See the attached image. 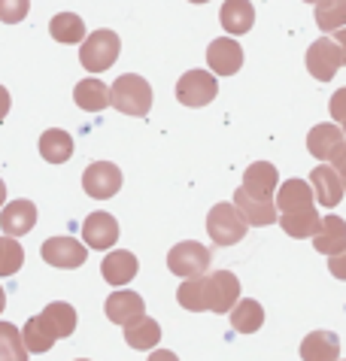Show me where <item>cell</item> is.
Masks as SVG:
<instances>
[{"mask_svg": "<svg viewBox=\"0 0 346 361\" xmlns=\"http://www.w3.org/2000/svg\"><path fill=\"white\" fill-rule=\"evenodd\" d=\"M109 106L125 116H146L152 109V85L137 73L119 76L109 88Z\"/></svg>", "mask_w": 346, "mask_h": 361, "instance_id": "cell-1", "label": "cell"}, {"mask_svg": "<svg viewBox=\"0 0 346 361\" xmlns=\"http://www.w3.org/2000/svg\"><path fill=\"white\" fill-rule=\"evenodd\" d=\"M121 52V43H119V34L116 31H95L85 37L83 49H79V61L88 73H104L116 64V58Z\"/></svg>", "mask_w": 346, "mask_h": 361, "instance_id": "cell-2", "label": "cell"}, {"mask_svg": "<svg viewBox=\"0 0 346 361\" xmlns=\"http://www.w3.org/2000/svg\"><path fill=\"white\" fill-rule=\"evenodd\" d=\"M246 222L243 216L234 209V204H216L207 216V234L216 246H234L246 237Z\"/></svg>", "mask_w": 346, "mask_h": 361, "instance_id": "cell-3", "label": "cell"}, {"mask_svg": "<svg viewBox=\"0 0 346 361\" xmlns=\"http://www.w3.org/2000/svg\"><path fill=\"white\" fill-rule=\"evenodd\" d=\"M213 262L210 249L203 243H195V240H182L167 252V267L170 274H177L182 279H195V276H203L207 267Z\"/></svg>", "mask_w": 346, "mask_h": 361, "instance_id": "cell-4", "label": "cell"}, {"mask_svg": "<svg viewBox=\"0 0 346 361\" xmlns=\"http://www.w3.org/2000/svg\"><path fill=\"white\" fill-rule=\"evenodd\" d=\"M216 94H219V82H216V76H213V73H207V70H189V73L177 82L179 104L191 106V109L213 104Z\"/></svg>", "mask_w": 346, "mask_h": 361, "instance_id": "cell-5", "label": "cell"}, {"mask_svg": "<svg viewBox=\"0 0 346 361\" xmlns=\"http://www.w3.org/2000/svg\"><path fill=\"white\" fill-rule=\"evenodd\" d=\"M83 188L88 197L95 200H109L119 195L121 188V170L113 161H95L85 167L83 173Z\"/></svg>", "mask_w": 346, "mask_h": 361, "instance_id": "cell-6", "label": "cell"}, {"mask_svg": "<svg viewBox=\"0 0 346 361\" xmlns=\"http://www.w3.org/2000/svg\"><path fill=\"white\" fill-rule=\"evenodd\" d=\"M210 298V313H231L240 300V279L231 270H216V274L203 276Z\"/></svg>", "mask_w": 346, "mask_h": 361, "instance_id": "cell-7", "label": "cell"}, {"mask_svg": "<svg viewBox=\"0 0 346 361\" xmlns=\"http://www.w3.org/2000/svg\"><path fill=\"white\" fill-rule=\"evenodd\" d=\"M40 255H43L46 264L70 270V267H83L85 264L88 249L73 237H49V240H43V246H40Z\"/></svg>", "mask_w": 346, "mask_h": 361, "instance_id": "cell-8", "label": "cell"}, {"mask_svg": "<svg viewBox=\"0 0 346 361\" xmlns=\"http://www.w3.org/2000/svg\"><path fill=\"white\" fill-rule=\"evenodd\" d=\"M340 67H343V58H340V49L331 37H319L316 43L307 49V70H310L313 79H319V82L334 79V73H338Z\"/></svg>", "mask_w": 346, "mask_h": 361, "instance_id": "cell-9", "label": "cell"}, {"mask_svg": "<svg viewBox=\"0 0 346 361\" xmlns=\"http://www.w3.org/2000/svg\"><path fill=\"white\" fill-rule=\"evenodd\" d=\"M234 209H237L243 216V222L252 225V228H264V225L277 222V204L249 195L246 188H237V192H234Z\"/></svg>", "mask_w": 346, "mask_h": 361, "instance_id": "cell-10", "label": "cell"}, {"mask_svg": "<svg viewBox=\"0 0 346 361\" xmlns=\"http://www.w3.org/2000/svg\"><path fill=\"white\" fill-rule=\"evenodd\" d=\"M207 64L216 76H234L237 70L243 67V49L237 39L231 37H219L213 39L210 49H207Z\"/></svg>", "mask_w": 346, "mask_h": 361, "instance_id": "cell-11", "label": "cell"}, {"mask_svg": "<svg viewBox=\"0 0 346 361\" xmlns=\"http://www.w3.org/2000/svg\"><path fill=\"white\" fill-rule=\"evenodd\" d=\"M37 225V207H34V200H25V197H18V200H9V204L0 209V228H4V234L6 237H25L30 228Z\"/></svg>", "mask_w": 346, "mask_h": 361, "instance_id": "cell-12", "label": "cell"}, {"mask_svg": "<svg viewBox=\"0 0 346 361\" xmlns=\"http://www.w3.org/2000/svg\"><path fill=\"white\" fill-rule=\"evenodd\" d=\"M104 310H107L109 322H116V325L125 328L128 322H134V319L146 316V300L140 298L137 292H125V288H119V292H113V295L107 298Z\"/></svg>", "mask_w": 346, "mask_h": 361, "instance_id": "cell-13", "label": "cell"}, {"mask_svg": "<svg viewBox=\"0 0 346 361\" xmlns=\"http://www.w3.org/2000/svg\"><path fill=\"white\" fill-rule=\"evenodd\" d=\"M83 240L91 249H113L119 240V222L109 213H91L83 222Z\"/></svg>", "mask_w": 346, "mask_h": 361, "instance_id": "cell-14", "label": "cell"}, {"mask_svg": "<svg viewBox=\"0 0 346 361\" xmlns=\"http://www.w3.org/2000/svg\"><path fill=\"white\" fill-rule=\"evenodd\" d=\"M310 188H313V197H316L319 207H338L343 200V183L340 176L334 173L331 164H319L316 170L310 173Z\"/></svg>", "mask_w": 346, "mask_h": 361, "instance_id": "cell-15", "label": "cell"}, {"mask_svg": "<svg viewBox=\"0 0 346 361\" xmlns=\"http://www.w3.org/2000/svg\"><path fill=\"white\" fill-rule=\"evenodd\" d=\"M346 143V137H343V131L338 125H331V122H322V125H316L310 131V137H307V149H310V155L313 158H319L322 164H328L334 155H338V149Z\"/></svg>", "mask_w": 346, "mask_h": 361, "instance_id": "cell-16", "label": "cell"}, {"mask_svg": "<svg viewBox=\"0 0 346 361\" xmlns=\"http://www.w3.org/2000/svg\"><path fill=\"white\" fill-rule=\"evenodd\" d=\"M277 183H280V173L277 167L270 161H256L246 167V173H243V185L249 195L256 197H264V200H273V192H277Z\"/></svg>", "mask_w": 346, "mask_h": 361, "instance_id": "cell-17", "label": "cell"}, {"mask_svg": "<svg viewBox=\"0 0 346 361\" xmlns=\"http://www.w3.org/2000/svg\"><path fill=\"white\" fill-rule=\"evenodd\" d=\"M313 204H316V197H313L310 183H304V179H286V183L280 185V192H277V209H280V216L301 213V209H310Z\"/></svg>", "mask_w": 346, "mask_h": 361, "instance_id": "cell-18", "label": "cell"}, {"mask_svg": "<svg viewBox=\"0 0 346 361\" xmlns=\"http://www.w3.org/2000/svg\"><path fill=\"white\" fill-rule=\"evenodd\" d=\"M313 249L322 255H338L346 249V222L340 216H325L319 222V231L313 237Z\"/></svg>", "mask_w": 346, "mask_h": 361, "instance_id": "cell-19", "label": "cell"}, {"mask_svg": "<svg viewBox=\"0 0 346 361\" xmlns=\"http://www.w3.org/2000/svg\"><path fill=\"white\" fill-rule=\"evenodd\" d=\"M338 355H340V340L334 331H313L301 343L304 361H338Z\"/></svg>", "mask_w": 346, "mask_h": 361, "instance_id": "cell-20", "label": "cell"}, {"mask_svg": "<svg viewBox=\"0 0 346 361\" xmlns=\"http://www.w3.org/2000/svg\"><path fill=\"white\" fill-rule=\"evenodd\" d=\"M137 270H140V264H137V258L131 255V252H125V249H116V252H109L107 258H104V264H100V274H104V279L109 286H128L131 279L137 276Z\"/></svg>", "mask_w": 346, "mask_h": 361, "instance_id": "cell-21", "label": "cell"}, {"mask_svg": "<svg viewBox=\"0 0 346 361\" xmlns=\"http://www.w3.org/2000/svg\"><path fill=\"white\" fill-rule=\"evenodd\" d=\"M40 322L46 325V331L55 340H64L76 331V310L64 304V300H55V304H49L43 313H40Z\"/></svg>", "mask_w": 346, "mask_h": 361, "instance_id": "cell-22", "label": "cell"}, {"mask_svg": "<svg viewBox=\"0 0 346 361\" xmlns=\"http://www.w3.org/2000/svg\"><path fill=\"white\" fill-rule=\"evenodd\" d=\"M219 22L228 34H246L252 31V22H256V9H252L249 0H225L219 9Z\"/></svg>", "mask_w": 346, "mask_h": 361, "instance_id": "cell-23", "label": "cell"}, {"mask_svg": "<svg viewBox=\"0 0 346 361\" xmlns=\"http://www.w3.org/2000/svg\"><path fill=\"white\" fill-rule=\"evenodd\" d=\"M125 343L131 349H140V353L155 349L161 343V325L155 322V319H149V316L134 319V322L125 325Z\"/></svg>", "mask_w": 346, "mask_h": 361, "instance_id": "cell-24", "label": "cell"}, {"mask_svg": "<svg viewBox=\"0 0 346 361\" xmlns=\"http://www.w3.org/2000/svg\"><path fill=\"white\" fill-rule=\"evenodd\" d=\"M264 325V307L252 298L237 300V307L231 310V328L237 334H256V331Z\"/></svg>", "mask_w": 346, "mask_h": 361, "instance_id": "cell-25", "label": "cell"}, {"mask_svg": "<svg viewBox=\"0 0 346 361\" xmlns=\"http://www.w3.org/2000/svg\"><path fill=\"white\" fill-rule=\"evenodd\" d=\"M319 222H322V216H319V209H316V207L301 209V213H286V216H280V228L286 231L289 237H294V240L316 237Z\"/></svg>", "mask_w": 346, "mask_h": 361, "instance_id": "cell-26", "label": "cell"}, {"mask_svg": "<svg viewBox=\"0 0 346 361\" xmlns=\"http://www.w3.org/2000/svg\"><path fill=\"white\" fill-rule=\"evenodd\" d=\"M40 155H43L49 164H64V161H70V155H73V140H70L67 131L52 128V131H46L40 137Z\"/></svg>", "mask_w": 346, "mask_h": 361, "instance_id": "cell-27", "label": "cell"}, {"mask_svg": "<svg viewBox=\"0 0 346 361\" xmlns=\"http://www.w3.org/2000/svg\"><path fill=\"white\" fill-rule=\"evenodd\" d=\"M49 34H52V39L67 43V46L85 43V22L76 13H58L52 22H49Z\"/></svg>", "mask_w": 346, "mask_h": 361, "instance_id": "cell-28", "label": "cell"}, {"mask_svg": "<svg viewBox=\"0 0 346 361\" xmlns=\"http://www.w3.org/2000/svg\"><path fill=\"white\" fill-rule=\"evenodd\" d=\"M73 100L88 113H100V109L109 106V88L100 79H83L73 92Z\"/></svg>", "mask_w": 346, "mask_h": 361, "instance_id": "cell-29", "label": "cell"}, {"mask_svg": "<svg viewBox=\"0 0 346 361\" xmlns=\"http://www.w3.org/2000/svg\"><path fill=\"white\" fill-rule=\"evenodd\" d=\"M316 25H319V31H334V34L340 27H346V0H319Z\"/></svg>", "mask_w": 346, "mask_h": 361, "instance_id": "cell-30", "label": "cell"}, {"mask_svg": "<svg viewBox=\"0 0 346 361\" xmlns=\"http://www.w3.org/2000/svg\"><path fill=\"white\" fill-rule=\"evenodd\" d=\"M0 361H28L22 331L9 322H0Z\"/></svg>", "mask_w": 346, "mask_h": 361, "instance_id": "cell-31", "label": "cell"}, {"mask_svg": "<svg viewBox=\"0 0 346 361\" xmlns=\"http://www.w3.org/2000/svg\"><path fill=\"white\" fill-rule=\"evenodd\" d=\"M22 340H25V349L28 353H49L55 346V337L46 331V325L40 322V316H30L25 328H22Z\"/></svg>", "mask_w": 346, "mask_h": 361, "instance_id": "cell-32", "label": "cell"}, {"mask_svg": "<svg viewBox=\"0 0 346 361\" xmlns=\"http://www.w3.org/2000/svg\"><path fill=\"white\" fill-rule=\"evenodd\" d=\"M25 264V249L13 237H0V276H13Z\"/></svg>", "mask_w": 346, "mask_h": 361, "instance_id": "cell-33", "label": "cell"}, {"mask_svg": "<svg viewBox=\"0 0 346 361\" xmlns=\"http://www.w3.org/2000/svg\"><path fill=\"white\" fill-rule=\"evenodd\" d=\"M30 9V0H0V22L4 25H16L22 22Z\"/></svg>", "mask_w": 346, "mask_h": 361, "instance_id": "cell-34", "label": "cell"}, {"mask_svg": "<svg viewBox=\"0 0 346 361\" xmlns=\"http://www.w3.org/2000/svg\"><path fill=\"white\" fill-rule=\"evenodd\" d=\"M328 109H331V118H334V122H340V125L346 122V88H340V92L331 94Z\"/></svg>", "mask_w": 346, "mask_h": 361, "instance_id": "cell-35", "label": "cell"}, {"mask_svg": "<svg viewBox=\"0 0 346 361\" xmlns=\"http://www.w3.org/2000/svg\"><path fill=\"white\" fill-rule=\"evenodd\" d=\"M328 164L334 167V173L340 176V183H343V192H346V143H343V146L338 149V155H334Z\"/></svg>", "mask_w": 346, "mask_h": 361, "instance_id": "cell-36", "label": "cell"}, {"mask_svg": "<svg viewBox=\"0 0 346 361\" xmlns=\"http://www.w3.org/2000/svg\"><path fill=\"white\" fill-rule=\"evenodd\" d=\"M328 270H331V274L338 276V279H346V249L328 258Z\"/></svg>", "mask_w": 346, "mask_h": 361, "instance_id": "cell-37", "label": "cell"}, {"mask_svg": "<svg viewBox=\"0 0 346 361\" xmlns=\"http://www.w3.org/2000/svg\"><path fill=\"white\" fill-rule=\"evenodd\" d=\"M9 104H13V100H9V92L0 85V122H4L6 113H9Z\"/></svg>", "mask_w": 346, "mask_h": 361, "instance_id": "cell-38", "label": "cell"}, {"mask_svg": "<svg viewBox=\"0 0 346 361\" xmlns=\"http://www.w3.org/2000/svg\"><path fill=\"white\" fill-rule=\"evenodd\" d=\"M331 39H334V43H338V49H340V58H343V64H346V27H340V31L334 34Z\"/></svg>", "mask_w": 346, "mask_h": 361, "instance_id": "cell-39", "label": "cell"}, {"mask_svg": "<svg viewBox=\"0 0 346 361\" xmlns=\"http://www.w3.org/2000/svg\"><path fill=\"white\" fill-rule=\"evenodd\" d=\"M149 361H179L177 355L170 353V349H155V353L149 355Z\"/></svg>", "mask_w": 346, "mask_h": 361, "instance_id": "cell-40", "label": "cell"}, {"mask_svg": "<svg viewBox=\"0 0 346 361\" xmlns=\"http://www.w3.org/2000/svg\"><path fill=\"white\" fill-rule=\"evenodd\" d=\"M4 207H6V183L0 179V209H4Z\"/></svg>", "mask_w": 346, "mask_h": 361, "instance_id": "cell-41", "label": "cell"}, {"mask_svg": "<svg viewBox=\"0 0 346 361\" xmlns=\"http://www.w3.org/2000/svg\"><path fill=\"white\" fill-rule=\"evenodd\" d=\"M6 310V292H4V286H0V313Z\"/></svg>", "mask_w": 346, "mask_h": 361, "instance_id": "cell-42", "label": "cell"}, {"mask_svg": "<svg viewBox=\"0 0 346 361\" xmlns=\"http://www.w3.org/2000/svg\"><path fill=\"white\" fill-rule=\"evenodd\" d=\"M189 4H207V0H189Z\"/></svg>", "mask_w": 346, "mask_h": 361, "instance_id": "cell-43", "label": "cell"}, {"mask_svg": "<svg viewBox=\"0 0 346 361\" xmlns=\"http://www.w3.org/2000/svg\"><path fill=\"white\" fill-rule=\"evenodd\" d=\"M340 131H343V137H346V122H343V125H340Z\"/></svg>", "mask_w": 346, "mask_h": 361, "instance_id": "cell-44", "label": "cell"}, {"mask_svg": "<svg viewBox=\"0 0 346 361\" xmlns=\"http://www.w3.org/2000/svg\"><path fill=\"white\" fill-rule=\"evenodd\" d=\"M307 4H319V0H307Z\"/></svg>", "mask_w": 346, "mask_h": 361, "instance_id": "cell-45", "label": "cell"}, {"mask_svg": "<svg viewBox=\"0 0 346 361\" xmlns=\"http://www.w3.org/2000/svg\"><path fill=\"white\" fill-rule=\"evenodd\" d=\"M76 361H88V358H76Z\"/></svg>", "mask_w": 346, "mask_h": 361, "instance_id": "cell-46", "label": "cell"}]
</instances>
